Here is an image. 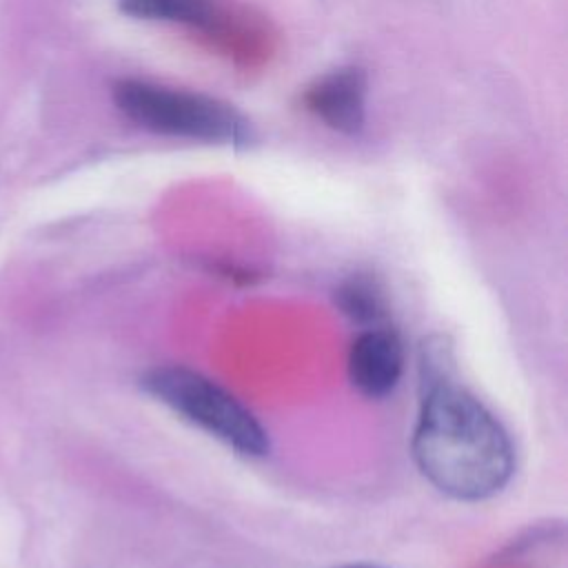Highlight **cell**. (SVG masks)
<instances>
[{
	"label": "cell",
	"instance_id": "cell-1",
	"mask_svg": "<svg viewBox=\"0 0 568 568\" xmlns=\"http://www.w3.org/2000/svg\"><path fill=\"white\" fill-rule=\"evenodd\" d=\"M413 459L444 495L481 501L497 495L515 470V450L493 413L453 375L450 346L428 339L422 357V404Z\"/></svg>",
	"mask_w": 568,
	"mask_h": 568
},
{
	"label": "cell",
	"instance_id": "cell-2",
	"mask_svg": "<svg viewBox=\"0 0 568 568\" xmlns=\"http://www.w3.org/2000/svg\"><path fill=\"white\" fill-rule=\"evenodd\" d=\"M115 106L138 126L169 135L246 149L255 129L233 104L211 95L173 89L138 78H122L111 89Z\"/></svg>",
	"mask_w": 568,
	"mask_h": 568
},
{
	"label": "cell",
	"instance_id": "cell-3",
	"mask_svg": "<svg viewBox=\"0 0 568 568\" xmlns=\"http://www.w3.org/2000/svg\"><path fill=\"white\" fill-rule=\"evenodd\" d=\"M142 388L186 422L242 455L268 453V435L257 417L226 388L184 366H158L144 373Z\"/></svg>",
	"mask_w": 568,
	"mask_h": 568
},
{
	"label": "cell",
	"instance_id": "cell-4",
	"mask_svg": "<svg viewBox=\"0 0 568 568\" xmlns=\"http://www.w3.org/2000/svg\"><path fill=\"white\" fill-rule=\"evenodd\" d=\"M368 75L362 67H339L302 91V104L337 133L357 135L366 122Z\"/></svg>",
	"mask_w": 568,
	"mask_h": 568
},
{
	"label": "cell",
	"instance_id": "cell-5",
	"mask_svg": "<svg viewBox=\"0 0 568 568\" xmlns=\"http://www.w3.org/2000/svg\"><path fill=\"white\" fill-rule=\"evenodd\" d=\"M346 371L359 395L368 399L386 397L393 393L404 371L399 335L386 326H368L353 339Z\"/></svg>",
	"mask_w": 568,
	"mask_h": 568
},
{
	"label": "cell",
	"instance_id": "cell-6",
	"mask_svg": "<svg viewBox=\"0 0 568 568\" xmlns=\"http://www.w3.org/2000/svg\"><path fill=\"white\" fill-rule=\"evenodd\" d=\"M118 4L131 18L186 24L211 38L220 36L229 24V13L217 0H118Z\"/></svg>",
	"mask_w": 568,
	"mask_h": 568
},
{
	"label": "cell",
	"instance_id": "cell-7",
	"mask_svg": "<svg viewBox=\"0 0 568 568\" xmlns=\"http://www.w3.org/2000/svg\"><path fill=\"white\" fill-rule=\"evenodd\" d=\"M335 302L339 311L359 324H373L386 315V295L382 284L368 273H353L346 277L337 291Z\"/></svg>",
	"mask_w": 568,
	"mask_h": 568
},
{
	"label": "cell",
	"instance_id": "cell-8",
	"mask_svg": "<svg viewBox=\"0 0 568 568\" xmlns=\"http://www.w3.org/2000/svg\"><path fill=\"white\" fill-rule=\"evenodd\" d=\"M344 568H375V566H344Z\"/></svg>",
	"mask_w": 568,
	"mask_h": 568
}]
</instances>
